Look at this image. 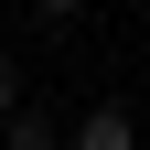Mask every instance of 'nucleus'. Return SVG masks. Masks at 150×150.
I'll return each instance as SVG.
<instances>
[{
  "instance_id": "obj_1",
  "label": "nucleus",
  "mask_w": 150,
  "mask_h": 150,
  "mask_svg": "<svg viewBox=\"0 0 150 150\" xmlns=\"http://www.w3.org/2000/svg\"><path fill=\"white\" fill-rule=\"evenodd\" d=\"M75 150H139V118H118V107H97V118L75 129Z\"/></svg>"
},
{
  "instance_id": "obj_2",
  "label": "nucleus",
  "mask_w": 150,
  "mask_h": 150,
  "mask_svg": "<svg viewBox=\"0 0 150 150\" xmlns=\"http://www.w3.org/2000/svg\"><path fill=\"white\" fill-rule=\"evenodd\" d=\"M0 150H54V129H43V118H32V107H22V118H11V139H0Z\"/></svg>"
},
{
  "instance_id": "obj_3",
  "label": "nucleus",
  "mask_w": 150,
  "mask_h": 150,
  "mask_svg": "<svg viewBox=\"0 0 150 150\" xmlns=\"http://www.w3.org/2000/svg\"><path fill=\"white\" fill-rule=\"evenodd\" d=\"M0 129H11V75H0Z\"/></svg>"
},
{
  "instance_id": "obj_4",
  "label": "nucleus",
  "mask_w": 150,
  "mask_h": 150,
  "mask_svg": "<svg viewBox=\"0 0 150 150\" xmlns=\"http://www.w3.org/2000/svg\"><path fill=\"white\" fill-rule=\"evenodd\" d=\"M43 11H75V0H43Z\"/></svg>"
}]
</instances>
